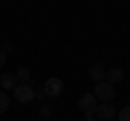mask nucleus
Returning a JSON list of instances; mask_svg holds the SVG:
<instances>
[{
	"label": "nucleus",
	"mask_w": 130,
	"mask_h": 121,
	"mask_svg": "<svg viewBox=\"0 0 130 121\" xmlns=\"http://www.w3.org/2000/svg\"><path fill=\"white\" fill-rule=\"evenodd\" d=\"M93 95H95L98 102L108 104V102H113V99H115V87H113V84H108V82H98L95 89H93Z\"/></svg>",
	"instance_id": "obj_1"
},
{
	"label": "nucleus",
	"mask_w": 130,
	"mask_h": 121,
	"mask_svg": "<svg viewBox=\"0 0 130 121\" xmlns=\"http://www.w3.org/2000/svg\"><path fill=\"white\" fill-rule=\"evenodd\" d=\"M13 97L20 104H30L35 99V87H32V82L30 84H18L13 89Z\"/></svg>",
	"instance_id": "obj_2"
},
{
	"label": "nucleus",
	"mask_w": 130,
	"mask_h": 121,
	"mask_svg": "<svg viewBox=\"0 0 130 121\" xmlns=\"http://www.w3.org/2000/svg\"><path fill=\"white\" fill-rule=\"evenodd\" d=\"M43 93L48 97H59L63 93V80L61 78H48L46 84H43Z\"/></svg>",
	"instance_id": "obj_3"
},
{
	"label": "nucleus",
	"mask_w": 130,
	"mask_h": 121,
	"mask_svg": "<svg viewBox=\"0 0 130 121\" xmlns=\"http://www.w3.org/2000/svg\"><path fill=\"white\" fill-rule=\"evenodd\" d=\"M98 99H95V95L93 93H83L80 95V99H78V106H80V110L83 112H95V108H98Z\"/></svg>",
	"instance_id": "obj_4"
},
{
	"label": "nucleus",
	"mask_w": 130,
	"mask_h": 121,
	"mask_svg": "<svg viewBox=\"0 0 130 121\" xmlns=\"http://www.w3.org/2000/svg\"><path fill=\"white\" fill-rule=\"evenodd\" d=\"M115 117V108L111 104H98L95 108V119L98 121H111Z\"/></svg>",
	"instance_id": "obj_5"
},
{
	"label": "nucleus",
	"mask_w": 130,
	"mask_h": 121,
	"mask_svg": "<svg viewBox=\"0 0 130 121\" xmlns=\"http://www.w3.org/2000/svg\"><path fill=\"white\" fill-rule=\"evenodd\" d=\"M89 78H91L95 84L98 82H104V80H106V69H104L100 63H95V65L89 67Z\"/></svg>",
	"instance_id": "obj_6"
},
{
	"label": "nucleus",
	"mask_w": 130,
	"mask_h": 121,
	"mask_svg": "<svg viewBox=\"0 0 130 121\" xmlns=\"http://www.w3.org/2000/svg\"><path fill=\"white\" fill-rule=\"evenodd\" d=\"M18 84L20 82H18V76H15V74H2V76H0V87L5 89V93H7V91H13Z\"/></svg>",
	"instance_id": "obj_7"
},
{
	"label": "nucleus",
	"mask_w": 130,
	"mask_h": 121,
	"mask_svg": "<svg viewBox=\"0 0 130 121\" xmlns=\"http://www.w3.org/2000/svg\"><path fill=\"white\" fill-rule=\"evenodd\" d=\"M121 80H124V71H121L119 67L106 69V80H104V82H108V84H113V87H115V84L121 82Z\"/></svg>",
	"instance_id": "obj_8"
},
{
	"label": "nucleus",
	"mask_w": 130,
	"mask_h": 121,
	"mask_svg": "<svg viewBox=\"0 0 130 121\" xmlns=\"http://www.w3.org/2000/svg\"><path fill=\"white\" fill-rule=\"evenodd\" d=\"M15 76H18V82L20 84H30V69H26V67H18V71H15Z\"/></svg>",
	"instance_id": "obj_9"
},
{
	"label": "nucleus",
	"mask_w": 130,
	"mask_h": 121,
	"mask_svg": "<svg viewBox=\"0 0 130 121\" xmlns=\"http://www.w3.org/2000/svg\"><path fill=\"white\" fill-rule=\"evenodd\" d=\"M9 104H11L9 95H7L5 91H0V115H2V112H7V110H9Z\"/></svg>",
	"instance_id": "obj_10"
},
{
	"label": "nucleus",
	"mask_w": 130,
	"mask_h": 121,
	"mask_svg": "<svg viewBox=\"0 0 130 121\" xmlns=\"http://www.w3.org/2000/svg\"><path fill=\"white\" fill-rule=\"evenodd\" d=\"M119 121H130V104L119 110Z\"/></svg>",
	"instance_id": "obj_11"
},
{
	"label": "nucleus",
	"mask_w": 130,
	"mask_h": 121,
	"mask_svg": "<svg viewBox=\"0 0 130 121\" xmlns=\"http://www.w3.org/2000/svg\"><path fill=\"white\" fill-rule=\"evenodd\" d=\"M39 115H41V117H50V115H52V108H50V106H41Z\"/></svg>",
	"instance_id": "obj_12"
},
{
	"label": "nucleus",
	"mask_w": 130,
	"mask_h": 121,
	"mask_svg": "<svg viewBox=\"0 0 130 121\" xmlns=\"http://www.w3.org/2000/svg\"><path fill=\"white\" fill-rule=\"evenodd\" d=\"M85 121H98L95 119V112H85Z\"/></svg>",
	"instance_id": "obj_13"
},
{
	"label": "nucleus",
	"mask_w": 130,
	"mask_h": 121,
	"mask_svg": "<svg viewBox=\"0 0 130 121\" xmlns=\"http://www.w3.org/2000/svg\"><path fill=\"white\" fill-rule=\"evenodd\" d=\"M5 63H7V54L0 50V67H5Z\"/></svg>",
	"instance_id": "obj_14"
},
{
	"label": "nucleus",
	"mask_w": 130,
	"mask_h": 121,
	"mask_svg": "<svg viewBox=\"0 0 130 121\" xmlns=\"http://www.w3.org/2000/svg\"><path fill=\"white\" fill-rule=\"evenodd\" d=\"M35 97H39L43 102V97H46V93H43V91H35Z\"/></svg>",
	"instance_id": "obj_15"
}]
</instances>
